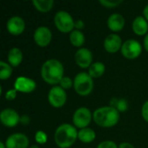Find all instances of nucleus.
Listing matches in <instances>:
<instances>
[{
  "label": "nucleus",
  "mask_w": 148,
  "mask_h": 148,
  "mask_svg": "<svg viewBox=\"0 0 148 148\" xmlns=\"http://www.w3.org/2000/svg\"><path fill=\"white\" fill-rule=\"evenodd\" d=\"M64 68L62 63L56 59H49L43 62L41 68V76L45 82L56 86L64 77Z\"/></svg>",
  "instance_id": "f257e3e1"
},
{
  "label": "nucleus",
  "mask_w": 148,
  "mask_h": 148,
  "mask_svg": "<svg viewBox=\"0 0 148 148\" xmlns=\"http://www.w3.org/2000/svg\"><path fill=\"white\" fill-rule=\"evenodd\" d=\"M78 139V131L76 127L69 123L60 125L54 134V140L59 148L71 147Z\"/></svg>",
  "instance_id": "f03ea898"
},
{
  "label": "nucleus",
  "mask_w": 148,
  "mask_h": 148,
  "mask_svg": "<svg viewBox=\"0 0 148 148\" xmlns=\"http://www.w3.org/2000/svg\"><path fill=\"white\" fill-rule=\"evenodd\" d=\"M93 120L101 127H112L115 126L120 120V112L111 107H101L95 110L93 114Z\"/></svg>",
  "instance_id": "7ed1b4c3"
},
{
  "label": "nucleus",
  "mask_w": 148,
  "mask_h": 148,
  "mask_svg": "<svg viewBox=\"0 0 148 148\" xmlns=\"http://www.w3.org/2000/svg\"><path fill=\"white\" fill-rule=\"evenodd\" d=\"M74 88L75 91L82 96L88 95L94 88L93 78L86 72L78 73L74 79Z\"/></svg>",
  "instance_id": "20e7f679"
},
{
  "label": "nucleus",
  "mask_w": 148,
  "mask_h": 148,
  "mask_svg": "<svg viewBox=\"0 0 148 148\" xmlns=\"http://www.w3.org/2000/svg\"><path fill=\"white\" fill-rule=\"evenodd\" d=\"M75 20L65 10H59L54 16V23L57 29L62 33H69L75 29Z\"/></svg>",
  "instance_id": "39448f33"
},
{
  "label": "nucleus",
  "mask_w": 148,
  "mask_h": 148,
  "mask_svg": "<svg viewBox=\"0 0 148 148\" xmlns=\"http://www.w3.org/2000/svg\"><path fill=\"white\" fill-rule=\"evenodd\" d=\"M93 119V114L88 108L82 107L76 109L73 114V123L77 128L88 127Z\"/></svg>",
  "instance_id": "423d86ee"
},
{
  "label": "nucleus",
  "mask_w": 148,
  "mask_h": 148,
  "mask_svg": "<svg viewBox=\"0 0 148 148\" xmlns=\"http://www.w3.org/2000/svg\"><path fill=\"white\" fill-rule=\"evenodd\" d=\"M121 51L125 58L135 59L140 56L142 52V46L137 40L128 39L123 42Z\"/></svg>",
  "instance_id": "0eeeda50"
},
{
  "label": "nucleus",
  "mask_w": 148,
  "mask_h": 148,
  "mask_svg": "<svg viewBox=\"0 0 148 148\" xmlns=\"http://www.w3.org/2000/svg\"><path fill=\"white\" fill-rule=\"evenodd\" d=\"M48 101L49 104L56 108L63 107L67 101V93L65 89L60 86H54L48 94Z\"/></svg>",
  "instance_id": "6e6552de"
},
{
  "label": "nucleus",
  "mask_w": 148,
  "mask_h": 148,
  "mask_svg": "<svg viewBox=\"0 0 148 148\" xmlns=\"http://www.w3.org/2000/svg\"><path fill=\"white\" fill-rule=\"evenodd\" d=\"M0 121L4 127H14L21 121V117L15 109L5 108L0 113Z\"/></svg>",
  "instance_id": "1a4fd4ad"
},
{
  "label": "nucleus",
  "mask_w": 148,
  "mask_h": 148,
  "mask_svg": "<svg viewBox=\"0 0 148 148\" xmlns=\"http://www.w3.org/2000/svg\"><path fill=\"white\" fill-rule=\"evenodd\" d=\"M35 42L40 47L48 46L52 40V32L46 26H39L36 29L34 35Z\"/></svg>",
  "instance_id": "9d476101"
},
{
  "label": "nucleus",
  "mask_w": 148,
  "mask_h": 148,
  "mask_svg": "<svg viewBox=\"0 0 148 148\" xmlns=\"http://www.w3.org/2000/svg\"><path fill=\"white\" fill-rule=\"evenodd\" d=\"M75 63L82 69H88L93 63V54L87 48H80L75 54Z\"/></svg>",
  "instance_id": "9b49d317"
},
{
  "label": "nucleus",
  "mask_w": 148,
  "mask_h": 148,
  "mask_svg": "<svg viewBox=\"0 0 148 148\" xmlns=\"http://www.w3.org/2000/svg\"><path fill=\"white\" fill-rule=\"evenodd\" d=\"M36 88V82L26 76H19L16 79L14 83V88L17 92H21L23 94H29L33 92Z\"/></svg>",
  "instance_id": "f8f14e48"
},
{
  "label": "nucleus",
  "mask_w": 148,
  "mask_h": 148,
  "mask_svg": "<svg viewBox=\"0 0 148 148\" xmlns=\"http://www.w3.org/2000/svg\"><path fill=\"white\" fill-rule=\"evenodd\" d=\"M29 144V138L23 134H12L5 140L6 148H28Z\"/></svg>",
  "instance_id": "ddd939ff"
},
{
  "label": "nucleus",
  "mask_w": 148,
  "mask_h": 148,
  "mask_svg": "<svg viewBox=\"0 0 148 148\" xmlns=\"http://www.w3.org/2000/svg\"><path fill=\"white\" fill-rule=\"evenodd\" d=\"M6 27L10 34L13 36H19L25 29V22L21 16H14L7 21Z\"/></svg>",
  "instance_id": "4468645a"
},
{
  "label": "nucleus",
  "mask_w": 148,
  "mask_h": 148,
  "mask_svg": "<svg viewBox=\"0 0 148 148\" xmlns=\"http://www.w3.org/2000/svg\"><path fill=\"white\" fill-rule=\"evenodd\" d=\"M122 40L121 36L117 34H110L104 40V48L105 49L111 54L118 52L121 49L122 47Z\"/></svg>",
  "instance_id": "2eb2a0df"
},
{
  "label": "nucleus",
  "mask_w": 148,
  "mask_h": 148,
  "mask_svg": "<svg viewBox=\"0 0 148 148\" xmlns=\"http://www.w3.org/2000/svg\"><path fill=\"white\" fill-rule=\"evenodd\" d=\"M125 18L120 13H114L108 18V27L114 32H119L123 29L125 26Z\"/></svg>",
  "instance_id": "dca6fc26"
},
{
  "label": "nucleus",
  "mask_w": 148,
  "mask_h": 148,
  "mask_svg": "<svg viewBox=\"0 0 148 148\" xmlns=\"http://www.w3.org/2000/svg\"><path fill=\"white\" fill-rule=\"evenodd\" d=\"M132 28L134 32L138 36H144L147 35L148 31V22L147 20L142 16H139L134 18L133 21Z\"/></svg>",
  "instance_id": "f3484780"
},
{
  "label": "nucleus",
  "mask_w": 148,
  "mask_h": 148,
  "mask_svg": "<svg viewBox=\"0 0 148 148\" xmlns=\"http://www.w3.org/2000/svg\"><path fill=\"white\" fill-rule=\"evenodd\" d=\"M7 58H8V63L11 67H17L23 62V52L19 48L14 47L10 49Z\"/></svg>",
  "instance_id": "a211bd4d"
},
{
  "label": "nucleus",
  "mask_w": 148,
  "mask_h": 148,
  "mask_svg": "<svg viewBox=\"0 0 148 148\" xmlns=\"http://www.w3.org/2000/svg\"><path fill=\"white\" fill-rule=\"evenodd\" d=\"M95 132L89 127L82 128L78 131V140L83 143H91L95 140Z\"/></svg>",
  "instance_id": "6ab92c4d"
},
{
  "label": "nucleus",
  "mask_w": 148,
  "mask_h": 148,
  "mask_svg": "<svg viewBox=\"0 0 148 148\" xmlns=\"http://www.w3.org/2000/svg\"><path fill=\"white\" fill-rule=\"evenodd\" d=\"M106 67L105 65L101 62H93L92 65L88 68V75L94 79V78H99L102 76V75L105 73Z\"/></svg>",
  "instance_id": "aec40b11"
},
{
  "label": "nucleus",
  "mask_w": 148,
  "mask_h": 148,
  "mask_svg": "<svg viewBox=\"0 0 148 148\" xmlns=\"http://www.w3.org/2000/svg\"><path fill=\"white\" fill-rule=\"evenodd\" d=\"M54 1L53 0H33L32 4L34 7L40 12L46 13L52 10L54 6Z\"/></svg>",
  "instance_id": "412c9836"
},
{
  "label": "nucleus",
  "mask_w": 148,
  "mask_h": 148,
  "mask_svg": "<svg viewBox=\"0 0 148 148\" xmlns=\"http://www.w3.org/2000/svg\"><path fill=\"white\" fill-rule=\"evenodd\" d=\"M69 41L73 46L80 48L85 42V36L81 30L74 29L69 34Z\"/></svg>",
  "instance_id": "4be33fe9"
},
{
  "label": "nucleus",
  "mask_w": 148,
  "mask_h": 148,
  "mask_svg": "<svg viewBox=\"0 0 148 148\" xmlns=\"http://www.w3.org/2000/svg\"><path fill=\"white\" fill-rule=\"evenodd\" d=\"M13 67H11L8 62H5L3 61L0 62V79L2 81L9 79L13 72L12 69Z\"/></svg>",
  "instance_id": "5701e85b"
},
{
  "label": "nucleus",
  "mask_w": 148,
  "mask_h": 148,
  "mask_svg": "<svg viewBox=\"0 0 148 148\" xmlns=\"http://www.w3.org/2000/svg\"><path fill=\"white\" fill-rule=\"evenodd\" d=\"M110 106L116 108L119 112H126L128 108V102L125 99L113 98L110 101Z\"/></svg>",
  "instance_id": "b1692460"
},
{
  "label": "nucleus",
  "mask_w": 148,
  "mask_h": 148,
  "mask_svg": "<svg viewBox=\"0 0 148 148\" xmlns=\"http://www.w3.org/2000/svg\"><path fill=\"white\" fill-rule=\"evenodd\" d=\"M100 3L108 9H114L123 3L122 0H100Z\"/></svg>",
  "instance_id": "393cba45"
},
{
  "label": "nucleus",
  "mask_w": 148,
  "mask_h": 148,
  "mask_svg": "<svg viewBox=\"0 0 148 148\" xmlns=\"http://www.w3.org/2000/svg\"><path fill=\"white\" fill-rule=\"evenodd\" d=\"M35 140H36V143H38L40 145H42V144H45L47 142L48 136H47L45 132H43V131H37L36 133V134H35Z\"/></svg>",
  "instance_id": "a878e982"
},
{
  "label": "nucleus",
  "mask_w": 148,
  "mask_h": 148,
  "mask_svg": "<svg viewBox=\"0 0 148 148\" xmlns=\"http://www.w3.org/2000/svg\"><path fill=\"white\" fill-rule=\"evenodd\" d=\"M59 84H60L59 86L62 87L63 89H69V88H70L72 86H74V81H72L71 78H69V77H68V76H64V77L61 80V82H60Z\"/></svg>",
  "instance_id": "bb28decb"
},
{
  "label": "nucleus",
  "mask_w": 148,
  "mask_h": 148,
  "mask_svg": "<svg viewBox=\"0 0 148 148\" xmlns=\"http://www.w3.org/2000/svg\"><path fill=\"white\" fill-rule=\"evenodd\" d=\"M97 148H119L118 146L116 145L115 142L112 141V140H105L101 142L98 146Z\"/></svg>",
  "instance_id": "cd10ccee"
},
{
  "label": "nucleus",
  "mask_w": 148,
  "mask_h": 148,
  "mask_svg": "<svg viewBox=\"0 0 148 148\" xmlns=\"http://www.w3.org/2000/svg\"><path fill=\"white\" fill-rule=\"evenodd\" d=\"M16 94H17V91L13 88V89H10L9 91H7L5 93V99L7 101H13L16 99Z\"/></svg>",
  "instance_id": "c85d7f7f"
},
{
  "label": "nucleus",
  "mask_w": 148,
  "mask_h": 148,
  "mask_svg": "<svg viewBox=\"0 0 148 148\" xmlns=\"http://www.w3.org/2000/svg\"><path fill=\"white\" fill-rule=\"evenodd\" d=\"M141 114H142V117L143 119L148 122V101H147L143 106H142V108H141Z\"/></svg>",
  "instance_id": "c756f323"
},
{
  "label": "nucleus",
  "mask_w": 148,
  "mask_h": 148,
  "mask_svg": "<svg viewBox=\"0 0 148 148\" xmlns=\"http://www.w3.org/2000/svg\"><path fill=\"white\" fill-rule=\"evenodd\" d=\"M84 28V22L81 19H78L75 22V29L81 30Z\"/></svg>",
  "instance_id": "7c9ffc66"
},
{
  "label": "nucleus",
  "mask_w": 148,
  "mask_h": 148,
  "mask_svg": "<svg viewBox=\"0 0 148 148\" xmlns=\"http://www.w3.org/2000/svg\"><path fill=\"white\" fill-rule=\"evenodd\" d=\"M21 123H23V125H28L29 123V117L27 115H23L21 117Z\"/></svg>",
  "instance_id": "2f4dec72"
},
{
  "label": "nucleus",
  "mask_w": 148,
  "mask_h": 148,
  "mask_svg": "<svg viewBox=\"0 0 148 148\" xmlns=\"http://www.w3.org/2000/svg\"><path fill=\"white\" fill-rule=\"evenodd\" d=\"M119 148H135L131 143H128V142H123L121 144H120Z\"/></svg>",
  "instance_id": "473e14b6"
},
{
  "label": "nucleus",
  "mask_w": 148,
  "mask_h": 148,
  "mask_svg": "<svg viewBox=\"0 0 148 148\" xmlns=\"http://www.w3.org/2000/svg\"><path fill=\"white\" fill-rule=\"evenodd\" d=\"M143 16L147 20L148 22V4L147 5H146V7H145L144 10H143Z\"/></svg>",
  "instance_id": "72a5a7b5"
},
{
  "label": "nucleus",
  "mask_w": 148,
  "mask_h": 148,
  "mask_svg": "<svg viewBox=\"0 0 148 148\" xmlns=\"http://www.w3.org/2000/svg\"><path fill=\"white\" fill-rule=\"evenodd\" d=\"M144 47H145L146 50L148 52V33L146 35V36L144 38Z\"/></svg>",
  "instance_id": "f704fd0d"
},
{
  "label": "nucleus",
  "mask_w": 148,
  "mask_h": 148,
  "mask_svg": "<svg viewBox=\"0 0 148 148\" xmlns=\"http://www.w3.org/2000/svg\"><path fill=\"white\" fill-rule=\"evenodd\" d=\"M0 148H6L5 143H3V142H0Z\"/></svg>",
  "instance_id": "c9c22d12"
},
{
  "label": "nucleus",
  "mask_w": 148,
  "mask_h": 148,
  "mask_svg": "<svg viewBox=\"0 0 148 148\" xmlns=\"http://www.w3.org/2000/svg\"><path fill=\"white\" fill-rule=\"evenodd\" d=\"M29 148H40L37 145H32V146H30Z\"/></svg>",
  "instance_id": "e433bc0d"
}]
</instances>
